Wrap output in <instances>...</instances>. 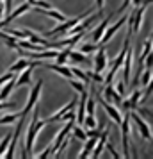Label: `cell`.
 Listing matches in <instances>:
<instances>
[{
    "mask_svg": "<svg viewBox=\"0 0 153 159\" xmlns=\"http://www.w3.org/2000/svg\"><path fill=\"white\" fill-rule=\"evenodd\" d=\"M48 156H52V147H46V150H43L39 156H36V157L39 159H45V157H48Z\"/></svg>",
    "mask_w": 153,
    "mask_h": 159,
    "instance_id": "34",
    "label": "cell"
},
{
    "mask_svg": "<svg viewBox=\"0 0 153 159\" xmlns=\"http://www.w3.org/2000/svg\"><path fill=\"white\" fill-rule=\"evenodd\" d=\"M70 84H71V88L73 89H77V91H86V86H84V82H82V80H75L71 77V79H70Z\"/></svg>",
    "mask_w": 153,
    "mask_h": 159,
    "instance_id": "26",
    "label": "cell"
},
{
    "mask_svg": "<svg viewBox=\"0 0 153 159\" xmlns=\"http://www.w3.org/2000/svg\"><path fill=\"white\" fill-rule=\"evenodd\" d=\"M16 104L15 102H4V100H0V111H4V109H13Z\"/></svg>",
    "mask_w": 153,
    "mask_h": 159,
    "instance_id": "31",
    "label": "cell"
},
{
    "mask_svg": "<svg viewBox=\"0 0 153 159\" xmlns=\"http://www.w3.org/2000/svg\"><path fill=\"white\" fill-rule=\"evenodd\" d=\"M109 23H110V16H107L102 23H98V25H96L95 32H93V36H91L95 43H100V38H102V34L105 32V29H107V25H109Z\"/></svg>",
    "mask_w": 153,
    "mask_h": 159,
    "instance_id": "16",
    "label": "cell"
},
{
    "mask_svg": "<svg viewBox=\"0 0 153 159\" xmlns=\"http://www.w3.org/2000/svg\"><path fill=\"white\" fill-rule=\"evenodd\" d=\"M18 120V113H13V115H6L0 118V125H9V123H13Z\"/></svg>",
    "mask_w": 153,
    "mask_h": 159,
    "instance_id": "24",
    "label": "cell"
},
{
    "mask_svg": "<svg viewBox=\"0 0 153 159\" xmlns=\"http://www.w3.org/2000/svg\"><path fill=\"white\" fill-rule=\"evenodd\" d=\"M139 77H141V84H150V82H151V68H148V70H146L144 73H142V75H139Z\"/></svg>",
    "mask_w": 153,
    "mask_h": 159,
    "instance_id": "27",
    "label": "cell"
},
{
    "mask_svg": "<svg viewBox=\"0 0 153 159\" xmlns=\"http://www.w3.org/2000/svg\"><path fill=\"white\" fill-rule=\"evenodd\" d=\"M107 70V50L103 47H98L95 56V72L96 73H102Z\"/></svg>",
    "mask_w": 153,
    "mask_h": 159,
    "instance_id": "9",
    "label": "cell"
},
{
    "mask_svg": "<svg viewBox=\"0 0 153 159\" xmlns=\"http://www.w3.org/2000/svg\"><path fill=\"white\" fill-rule=\"evenodd\" d=\"M103 100L110 102L112 106H121V102H123V95L117 93L116 89L112 88V84H107V88H105V95H103Z\"/></svg>",
    "mask_w": 153,
    "mask_h": 159,
    "instance_id": "10",
    "label": "cell"
},
{
    "mask_svg": "<svg viewBox=\"0 0 153 159\" xmlns=\"http://www.w3.org/2000/svg\"><path fill=\"white\" fill-rule=\"evenodd\" d=\"M132 50L130 47H128V50H126V54H125V59H123V82L126 84L128 80H130V73H132Z\"/></svg>",
    "mask_w": 153,
    "mask_h": 159,
    "instance_id": "12",
    "label": "cell"
},
{
    "mask_svg": "<svg viewBox=\"0 0 153 159\" xmlns=\"http://www.w3.org/2000/svg\"><path fill=\"white\" fill-rule=\"evenodd\" d=\"M128 115H130V118L135 122L139 132L142 134V138H144V139H148V141H151V130H150V125H148V123H146L144 120L137 115V113H134V111H132V113H128Z\"/></svg>",
    "mask_w": 153,
    "mask_h": 159,
    "instance_id": "8",
    "label": "cell"
},
{
    "mask_svg": "<svg viewBox=\"0 0 153 159\" xmlns=\"http://www.w3.org/2000/svg\"><path fill=\"white\" fill-rule=\"evenodd\" d=\"M9 34L15 36L16 39H25V38H27V32H25V30H9Z\"/></svg>",
    "mask_w": 153,
    "mask_h": 159,
    "instance_id": "30",
    "label": "cell"
},
{
    "mask_svg": "<svg viewBox=\"0 0 153 159\" xmlns=\"http://www.w3.org/2000/svg\"><path fill=\"white\" fill-rule=\"evenodd\" d=\"M86 136H87V138H98V136H100V130L96 129V127H95V129H87Z\"/></svg>",
    "mask_w": 153,
    "mask_h": 159,
    "instance_id": "32",
    "label": "cell"
},
{
    "mask_svg": "<svg viewBox=\"0 0 153 159\" xmlns=\"http://www.w3.org/2000/svg\"><path fill=\"white\" fill-rule=\"evenodd\" d=\"M29 9H30V6L27 4V2H23V4L20 6V7H16L15 11H11V13H9V15H7V18L4 20V23H0V29H2V27H7V25H9L11 22H13L15 18H18V16H22L23 13H27Z\"/></svg>",
    "mask_w": 153,
    "mask_h": 159,
    "instance_id": "11",
    "label": "cell"
},
{
    "mask_svg": "<svg viewBox=\"0 0 153 159\" xmlns=\"http://www.w3.org/2000/svg\"><path fill=\"white\" fill-rule=\"evenodd\" d=\"M27 66H30V61L29 59H18V61H16L15 65L11 66V68H9V72H13V73H18V72H22L23 68H27Z\"/></svg>",
    "mask_w": 153,
    "mask_h": 159,
    "instance_id": "20",
    "label": "cell"
},
{
    "mask_svg": "<svg viewBox=\"0 0 153 159\" xmlns=\"http://www.w3.org/2000/svg\"><path fill=\"white\" fill-rule=\"evenodd\" d=\"M141 97H142V91H141V89H135V91L130 95V98L123 100L121 104H123L125 109H135L137 107V104L141 102Z\"/></svg>",
    "mask_w": 153,
    "mask_h": 159,
    "instance_id": "14",
    "label": "cell"
},
{
    "mask_svg": "<svg viewBox=\"0 0 153 159\" xmlns=\"http://www.w3.org/2000/svg\"><path fill=\"white\" fill-rule=\"evenodd\" d=\"M15 75H16V73H13V72H9V73H6V75H2V77H0V86H2L4 82H7L9 79H13Z\"/></svg>",
    "mask_w": 153,
    "mask_h": 159,
    "instance_id": "33",
    "label": "cell"
},
{
    "mask_svg": "<svg viewBox=\"0 0 153 159\" xmlns=\"http://www.w3.org/2000/svg\"><path fill=\"white\" fill-rule=\"evenodd\" d=\"M71 73L75 75V77H79V79H80L82 82H84V84H87V82L91 84V79L87 77V73H84V72L80 70V68H75V66H73V68H71Z\"/></svg>",
    "mask_w": 153,
    "mask_h": 159,
    "instance_id": "22",
    "label": "cell"
},
{
    "mask_svg": "<svg viewBox=\"0 0 153 159\" xmlns=\"http://www.w3.org/2000/svg\"><path fill=\"white\" fill-rule=\"evenodd\" d=\"M96 98H98V102H100V106H102V107L105 109L107 113H109V116L112 118V120H114V122H116V123H121V120H123V115H121V113L117 111V107H116V106H112L110 102L103 100V98H102V95H100V93H96Z\"/></svg>",
    "mask_w": 153,
    "mask_h": 159,
    "instance_id": "6",
    "label": "cell"
},
{
    "mask_svg": "<svg viewBox=\"0 0 153 159\" xmlns=\"http://www.w3.org/2000/svg\"><path fill=\"white\" fill-rule=\"evenodd\" d=\"M2 86H4V88L0 89V100H6V98H7L9 95H11V91H13V88L16 86V75L13 77V79H9L7 82H4Z\"/></svg>",
    "mask_w": 153,
    "mask_h": 159,
    "instance_id": "17",
    "label": "cell"
},
{
    "mask_svg": "<svg viewBox=\"0 0 153 159\" xmlns=\"http://www.w3.org/2000/svg\"><path fill=\"white\" fill-rule=\"evenodd\" d=\"M126 18H128V16L125 15V16H121V18H119V20H117L116 23H112V25H107V29H105V32H103L102 34V38H100V41H103V43H107V41H110V38L114 36V34H116L117 30L121 29V27H123L125 23H126Z\"/></svg>",
    "mask_w": 153,
    "mask_h": 159,
    "instance_id": "7",
    "label": "cell"
},
{
    "mask_svg": "<svg viewBox=\"0 0 153 159\" xmlns=\"http://www.w3.org/2000/svg\"><path fill=\"white\" fill-rule=\"evenodd\" d=\"M98 47H100L98 43L84 45V47H82V52H84V54H91V52H96V50H98Z\"/></svg>",
    "mask_w": 153,
    "mask_h": 159,
    "instance_id": "29",
    "label": "cell"
},
{
    "mask_svg": "<svg viewBox=\"0 0 153 159\" xmlns=\"http://www.w3.org/2000/svg\"><path fill=\"white\" fill-rule=\"evenodd\" d=\"M11 136H13V134H7V136H6L4 139H2V141H0V157H2V154L6 152V148H7L9 141H11Z\"/></svg>",
    "mask_w": 153,
    "mask_h": 159,
    "instance_id": "28",
    "label": "cell"
},
{
    "mask_svg": "<svg viewBox=\"0 0 153 159\" xmlns=\"http://www.w3.org/2000/svg\"><path fill=\"white\" fill-rule=\"evenodd\" d=\"M103 4H105V0H96V7L98 9H103Z\"/></svg>",
    "mask_w": 153,
    "mask_h": 159,
    "instance_id": "38",
    "label": "cell"
},
{
    "mask_svg": "<svg viewBox=\"0 0 153 159\" xmlns=\"http://www.w3.org/2000/svg\"><path fill=\"white\" fill-rule=\"evenodd\" d=\"M86 115H95V98L93 97L86 98Z\"/></svg>",
    "mask_w": 153,
    "mask_h": 159,
    "instance_id": "25",
    "label": "cell"
},
{
    "mask_svg": "<svg viewBox=\"0 0 153 159\" xmlns=\"http://www.w3.org/2000/svg\"><path fill=\"white\" fill-rule=\"evenodd\" d=\"M68 59H71L73 63H86V61H87V57L84 56V52H75L73 48L70 50V54H68Z\"/></svg>",
    "mask_w": 153,
    "mask_h": 159,
    "instance_id": "21",
    "label": "cell"
},
{
    "mask_svg": "<svg viewBox=\"0 0 153 159\" xmlns=\"http://www.w3.org/2000/svg\"><path fill=\"white\" fill-rule=\"evenodd\" d=\"M130 2H132V0H125V2H123V6L119 7V11H117V13H125V11H126V7L130 6Z\"/></svg>",
    "mask_w": 153,
    "mask_h": 159,
    "instance_id": "36",
    "label": "cell"
},
{
    "mask_svg": "<svg viewBox=\"0 0 153 159\" xmlns=\"http://www.w3.org/2000/svg\"><path fill=\"white\" fill-rule=\"evenodd\" d=\"M130 34H132V27L128 29V34H126V38H125V43H123V48H121V52H119V56L116 57V61L112 63V66H110L109 73H107V77H105V84H112V80H114V75H116L117 68L121 66V63H123L125 59V54H126V50H128V41H130Z\"/></svg>",
    "mask_w": 153,
    "mask_h": 159,
    "instance_id": "2",
    "label": "cell"
},
{
    "mask_svg": "<svg viewBox=\"0 0 153 159\" xmlns=\"http://www.w3.org/2000/svg\"><path fill=\"white\" fill-rule=\"evenodd\" d=\"M37 116H39V109L34 111V115H32V122H30V125H29V132H27V138H25V152H27V154H30V152L34 150L37 132L43 129V125H45V120L43 122H39Z\"/></svg>",
    "mask_w": 153,
    "mask_h": 159,
    "instance_id": "1",
    "label": "cell"
},
{
    "mask_svg": "<svg viewBox=\"0 0 153 159\" xmlns=\"http://www.w3.org/2000/svg\"><path fill=\"white\" fill-rule=\"evenodd\" d=\"M41 88H43V80H37V82H36V86L32 88V91H30L29 102H27V106L23 107V111L20 113V116H27V115L30 113L32 106H36V102L39 100V95H41Z\"/></svg>",
    "mask_w": 153,
    "mask_h": 159,
    "instance_id": "4",
    "label": "cell"
},
{
    "mask_svg": "<svg viewBox=\"0 0 153 159\" xmlns=\"http://www.w3.org/2000/svg\"><path fill=\"white\" fill-rule=\"evenodd\" d=\"M96 141H98V138H89V141H86V145H84V148H82V152H80V156H79V157H80V159L89 157V154L93 152Z\"/></svg>",
    "mask_w": 153,
    "mask_h": 159,
    "instance_id": "19",
    "label": "cell"
},
{
    "mask_svg": "<svg viewBox=\"0 0 153 159\" xmlns=\"http://www.w3.org/2000/svg\"><path fill=\"white\" fill-rule=\"evenodd\" d=\"M71 130H73V134H75V138H79V139H82V141H86V139H87L86 132L82 130V125H75V127L71 125Z\"/></svg>",
    "mask_w": 153,
    "mask_h": 159,
    "instance_id": "23",
    "label": "cell"
},
{
    "mask_svg": "<svg viewBox=\"0 0 153 159\" xmlns=\"http://www.w3.org/2000/svg\"><path fill=\"white\" fill-rule=\"evenodd\" d=\"M75 104H77V100H75V98H73V100H70V102H68V104H66V106H64V107H62V109H59V111H57V113H55V115L48 116V118L45 120V123L59 122V120H61V116H62V115H66V113H68L70 109H75Z\"/></svg>",
    "mask_w": 153,
    "mask_h": 159,
    "instance_id": "13",
    "label": "cell"
},
{
    "mask_svg": "<svg viewBox=\"0 0 153 159\" xmlns=\"http://www.w3.org/2000/svg\"><path fill=\"white\" fill-rule=\"evenodd\" d=\"M41 66H46L48 70H53L55 73H61V75H64L66 79H71L73 77V73H71V68H68V66H64V65H46V63H43Z\"/></svg>",
    "mask_w": 153,
    "mask_h": 159,
    "instance_id": "15",
    "label": "cell"
},
{
    "mask_svg": "<svg viewBox=\"0 0 153 159\" xmlns=\"http://www.w3.org/2000/svg\"><path fill=\"white\" fill-rule=\"evenodd\" d=\"M0 38L4 39V43L7 45L9 48H15V50H20V47H18V39H16L15 36H11V34H7L6 30L0 29Z\"/></svg>",
    "mask_w": 153,
    "mask_h": 159,
    "instance_id": "18",
    "label": "cell"
},
{
    "mask_svg": "<svg viewBox=\"0 0 153 159\" xmlns=\"http://www.w3.org/2000/svg\"><path fill=\"white\" fill-rule=\"evenodd\" d=\"M117 93H121L123 95V91H125V82H121V80H117V89H116Z\"/></svg>",
    "mask_w": 153,
    "mask_h": 159,
    "instance_id": "37",
    "label": "cell"
},
{
    "mask_svg": "<svg viewBox=\"0 0 153 159\" xmlns=\"http://www.w3.org/2000/svg\"><path fill=\"white\" fill-rule=\"evenodd\" d=\"M2 16H4V4L0 6V20H2Z\"/></svg>",
    "mask_w": 153,
    "mask_h": 159,
    "instance_id": "39",
    "label": "cell"
},
{
    "mask_svg": "<svg viewBox=\"0 0 153 159\" xmlns=\"http://www.w3.org/2000/svg\"><path fill=\"white\" fill-rule=\"evenodd\" d=\"M121 138H123V157H130V148H128V136H130V115L126 113L121 120Z\"/></svg>",
    "mask_w": 153,
    "mask_h": 159,
    "instance_id": "3",
    "label": "cell"
},
{
    "mask_svg": "<svg viewBox=\"0 0 153 159\" xmlns=\"http://www.w3.org/2000/svg\"><path fill=\"white\" fill-rule=\"evenodd\" d=\"M105 145H107V148H109V150L110 152H112V156H114V157H121V156H119V154H117V152H116V148H114V147H112V145H110V143H105Z\"/></svg>",
    "mask_w": 153,
    "mask_h": 159,
    "instance_id": "35",
    "label": "cell"
},
{
    "mask_svg": "<svg viewBox=\"0 0 153 159\" xmlns=\"http://www.w3.org/2000/svg\"><path fill=\"white\" fill-rule=\"evenodd\" d=\"M87 16V13H82L80 16H75V18H70V20H64V22L61 23L59 27H55V29H52L46 32V36H55V34H62V32H66V30L70 29V27H73V25H77V23L80 22L82 18H86Z\"/></svg>",
    "mask_w": 153,
    "mask_h": 159,
    "instance_id": "5",
    "label": "cell"
}]
</instances>
